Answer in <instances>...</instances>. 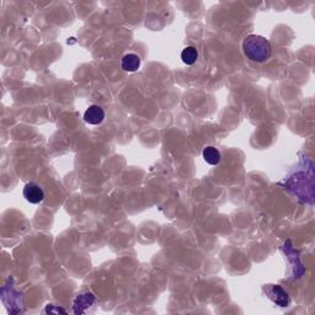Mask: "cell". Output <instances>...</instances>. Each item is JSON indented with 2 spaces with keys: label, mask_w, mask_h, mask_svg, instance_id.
<instances>
[{
  "label": "cell",
  "mask_w": 315,
  "mask_h": 315,
  "mask_svg": "<svg viewBox=\"0 0 315 315\" xmlns=\"http://www.w3.org/2000/svg\"><path fill=\"white\" fill-rule=\"evenodd\" d=\"M243 52L253 62L265 63L272 56V46L264 36L249 35L243 41Z\"/></svg>",
  "instance_id": "1"
},
{
  "label": "cell",
  "mask_w": 315,
  "mask_h": 315,
  "mask_svg": "<svg viewBox=\"0 0 315 315\" xmlns=\"http://www.w3.org/2000/svg\"><path fill=\"white\" fill-rule=\"evenodd\" d=\"M24 197L27 202L33 204L41 203L45 200V191L41 186L36 182H27L24 187Z\"/></svg>",
  "instance_id": "2"
},
{
  "label": "cell",
  "mask_w": 315,
  "mask_h": 315,
  "mask_svg": "<svg viewBox=\"0 0 315 315\" xmlns=\"http://www.w3.org/2000/svg\"><path fill=\"white\" fill-rule=\"evenodd\" d=\"M103 120H105V111L99 105L89 106V109L84 114V121L89 124H93V126L101 124Z\"/></svg>",
  "instance_id": "3"
},
{
  "label": "cell",
  "mask_w": 315,
  "mask_h": 315,
  "mask_svg": "<svg viewBox=\"0 0 315 315\" xmlns=\"http://www.w3.org/2000/svg\"><path fill=\"white\" fill-rule=\"evenodd\" d=\"M121 67L124 72L133 73L137 72L140 67V57L136 53H127L122 58Z\"/></svg>",
  "instance_id": "4"
},
{
  "label": "cell",
  "mask_w": 315,
  "mask_h": 315,
  "mask_svg": "<svg viewBox=\"0 0 315 315\" xmlns=\"http://www.w3.org/2000/svg\"><path fill=\"white\" fill-rule=\"evenodd\" d=\"M204 161L209 165H218L222 160V153L218 148L213 145H208L202 152Z\"/></svg>",
  "instance_id": "5"
},
{
  "label": "cell",
  "mask_w": 315,
  "mask_h": 315,
  "mask_svg": "<svg viewBox=\"0 0 315 315\" xmlns=\"http://www.w3.org/2000/svg\"><path fill=\"white\" fill-rule=\"evenodd\" d=\"M181 59L182 62L187 66H192L197 62L198 59V51L197 48L194 46H187L186 48H183L181 52Z\"/></svg>",
  "instance_id": "6"
}]
</instances>
